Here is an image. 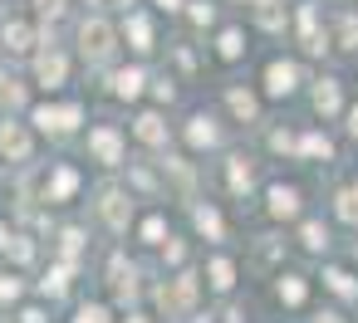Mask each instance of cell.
<instances>
[{
  "mask_svg": "<svg viewBox=\"0 0 358 323\" xmlns=\"http://www.w3.org/2000/svg\"><path fill=\"white\" fill-rule=\"evenodd\" d=\"M35 123H40V128H55V133H64V128H74V123H79V108H40V113H35Z\"/></svg>",
  "mask_w": 358,
  "mask_h": 323,
  "instance_id": "obj_1",
  "label": "cell"
},
{
  "mask_svg": "<svg viewBox=\"0 0 358 323\" xmlns=\"http://www.w3.org/2000/svg\"><path fill=\"white\" fill-rule=\"evenodd\" d=\"M265 79H270V84H265L270 93H294V79H299V74H294V64H270Z\"/></svg>",
  "mask_w": 358,
  "mask_h": 323,
  "instance_id": "obj_2",
  "label": "cell"
},
{
  "mask_svg": "<svg viewBox=\"0 0 358 323\" xmlns=\"http://www.w3.org/2000/svg\"><path fill=\"white\" fill-rule=\"evenodd\" d=\"M108 40H113V35H108V30H103V25H84V50H89V54H94V59H103V54H108V50H113V45H108Z\"/></svg>",
  "mask_w": 358,
  "mask_h": 323,
  "instance_id": "obj_3",
  "label": "cell"
},
{
  "mask_svg": "<svg viewBox=\"0 0 358 323\" xmlns=\"http://www.w3.org/2000/svg\"><path fill=\"white\" fill-rule=\"evenodd\" d=\"M270 211H275V216H294V211H299V191L275 186V191H270Z\"/></svg>",
  "mask_w": 358,
  "mask_h": 323,
  "instance_id": "obj_4",
  "label": "cell"
},
{
  "mask_svg": "<svg viewBox=\"0 0 358 323\" xmlns=\"http://www.w3.org/2000/svg\"><path fill=\"white\" fill-rule=\"evenodd\" d=\"M324 279H329V289H334V294H343V299H353V294H358V284H353V274H343V269H329Z\"/></svg>",
  "mask_w": 358,
  "mask_h": 323,
  "instance_id": "obj_5",
  "label": "cell"
},
{
  "mask_svg": "<svg viewBox=\"0 0 358 323\" xmlns=\"http://www.w3.org/2000/svg\"><path fill=\"white\" fill-rule=\"evenodd\" d=\"M314 108H319V113H334V108H338V89H334V84H319V89H314Z\"/></svg>",
  "mask_w": 358,
  "mask_h": 323,
  "instance_id": "obj_6",
  "label": "cell"
},
{
  "mask_svg": "<svg viewBox=\"0 0 358 323\" xmlns=\"http://www.w3.org/2000/svg\"><path fill=\"white\" fill-rule=\"evenodd\" d=\"M94 152H99L103 162H113V157H118V137H113V133H94Z\"/></svg>",
  "mask_w": 358,
  "mask_h": 323,
  "instance_id": "obj_7",
  "label": "cell"
},
{
  "mask_svg": "<svg viewBox=\"0 0 358 323\" xmlns=\"http://www.w3.org/2000/svg\"><path fill=\"white\" fill-rule=\"evenodd\" d=\"M0 147H6V152H15V157H25V147H30V142H25L15 128H6V133H0Z\"/></svg>",
  "mask_w": 358,
  "mask_h": 323,
  "instance_id": "obj_8",
  "label": "cell"
},
{
  "mask_svg": "<svg viewBox=\"0 0 358 323\" xmlns=\"http://www.w3.org/2000/svg\"><path fill=\"white\" fill-rule=\"evenodd\" d=\"M40 79H45L50 89H55V84L64 79V59H45V64H40Z\"/></svg>",
  "mask_w": 358,
  "mask_h": 323,
  "instance_id": "obj_9",
  "label": "cell"
},
{
  "mask_svg": "<svg viewBox=\"0 0 358 323\" xmlns=\"http://www.w3.org/2000/svg\"><path fill=\"white\" fill-rule=\"evenodd\" d=\"M138 84H143V74H138V69L118 74V93H123V98H133V93H138Z\"/></svg>",
  "mask_w": 358,
  "mask_h": 323,
  "instance_id": "obj_10",
  "label": "cell"
},
{
  "mask_svg": "<svg viewBox=\"0 0 358 323\" xmlns=\"http://www.w3.org/2000/svg\"><path fill=\"white\" fill-rule=\"evenodd\" d=\"M304 245H309V250H324V245H329L324 225H304Z\"/></svg>",
  "mask_w": 358,
  "mask_h": 323,
  "instance_id": "obj_11",
  "label": "cell"
},
{
  "mask_svg": "<svg viewBox=\"0 0 358 323\" xmlns=\"http://www.w3.org/2000/svg\"><path fill=\"white\" fill-rule=\"evenodd\" d=\"M6 40H10V50H25V40H30V35H25V25H10V30H6Z\"/></svg>",
  "mask_w": 358,
  "mask_h": 323,
  "instance_id": "obj_12",
  "label": "cell"
},
{
  "mask_svg": "<svg viewBox=\"0 0 358 323\" xmlns=\"http://www.w3.org/2000/svg\"><path fill=\"white\" fill-rule=\"evenodd\" d=\"M64 191H74V172H55V196H64Z\"/></svg>",
  "mask_w": 358,
  "mask_h": 323,
  "instance_id": "obj_13",
  "label": "cell"
},
{
  "mask_svg": "<svg viewBox=\"0 0 358 323\" xmlns=\"http://www.w3.org/2000/svg\"><path fill=\"white\" fill-rule=\"evenodd\" d=\"M280 294H285L289 303H299V299H304V284H299V279H289V284H280Z\"/></svg>",
  "mask_w": 358,
  "mask_h": 323,
  "instance_id": "obj_14",
  "label": "cell"
},
{
  "mask_svg": "<svg viewBox=\"0 0 358 323\" xmlns=\"http://www.w3.org/2000/svg\"><path fill=\"white\" fill-rule=\"evenodd\" d=\"M138 133H143L148 142H157V137H162V128H157V118H143V128H138Z\"/></svg>",
  "mask_w": 358,
  "mask_h": 323,
  "instance_id": "obj_15",
  "label": "cell"
},
{
  "mask_svg": "<svg viewBox=\"0 0 358 323\" xmlns=\"http://www.w3.org/2000/svg\"><path fill=\"white\" fill-rule=\"evenodd\" d=\"M211 274H216V284H221V289L231 284V264H226V260H216V264H211Z\"/></svg>",
  "mask_w": 358,
  "mask_h": 323,
  "instance_id": "obj_16",
  "label": "cell"
},
{
  "mask_svg": "<svg viewBox=\"0 0 358 323\" xmlns=\"http://www.w3.org/2000/svg\"><path fill=\"white\" fill-rule=\"evenodd\" d=\"M221 54H241V35H226L221 40Z\"/></svg>",
  "mask_w": 358,
  "mask_h": 323,
  "instance_id": "obj_17",
  "label": "cell"
},
{
  "mask_svg": "<svg viewBox=\"0 0 358 323\" xmlns=\"http://www.w3.org/2000/svg\"><path fill=\"white\" fill-rule=\"evenodd\" d=\"M103 318H108L103 308H84V313H79V323H103Z\"/></svg>",
  "mask_w": 358,
  "mask_h": 323,
  "instance_id": "obj_18",
  "label": "cell"
},
{
  "mask_svg": "<svg viewBox=\"0 0 358 323\" xmlns=\"http://www.w3.org/2000/svg\"><path fill=\"white\" fill-rule=\"evenodd\" d=\"M40 10H50V15H55V10H64V6H59V0H40Z\"/></svg>",
  "mask_w": 358,
  "mask_h": 323,
  "instance_id": "obj_19",
  "label": "cell"
}]
</instances>
